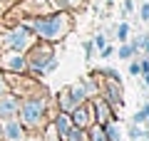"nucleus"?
I'll use <instances>...</instances> for the list:
<instances>
[{"label": "nucleus", "mask_w": 149, "mask_h": 141, "mask_svg": "<svg viewBox=\"0 0 149 141\" xmlns=\"http://www.w3.org/2000/svg\"><path fill=\"white\" fill-rule=\"evenodd\" d=\"M25 27H32L37 37L42 40H62L65 35L72 27V20H70L67 12H57L52 17H37V20H27Z\"/></svg>", "instance_id": "obj_1"}, {"label": "nucleus", "mask_w": 149, "mask_h": 141, "mask_svg": "<svg viewBox=\"0 0 149 141\" xmlns=\"http://www.w3.org/2000/svg\"><path fill=\"white\" fill-rule=\"evenodd\" d=\"M45 109H47V104H45V97L40 94V97H32V99L22 102L20 104V121L25 129H40V126L45 124Z\"/></svg>", "instance_id": "obj_2"}, {"label": "nucleus", "mask_w": 149, "mask_h": 141, "mask_svg": "<svg viewBox=\"0 0 149 141\" xmlns=\"http://www.w3.org/2000/svg\"><path fill=\"white\" fill-rule=\"evenodd\" d=\"M32 42H35L32 32H27V27L20 25V27H15V30L5 32L3 40H0V45L5 47V50H13V52H22L25 47H32Z\"/></svg>", "instance_id": "obj_3"}, {"label": "nucleus", "mask_w": 149, "mask_h": 141, "mask_svg": "<svg viewBox=\"0 0 149 141\" xmlns=\"http://www.w3.org/2000/svg\"><path fill=\"white\" fill-rule=\"evenodd\" d=\"M50 59H55L52 47H50L47 42H40V45L32 42V50H30V55L25 57V62H27V69H32V72H42V69L47 67Z\"/></svg>", "instance_id": "obj_4"}, {"label": "nucleus", "mask_w": 149, "mask_h": 141, "mask_svg": "<svg viewBox=\"0 0 149 141\" xmlns=\"http://www.w3.org/2000/svg\"><path fill=\"white\" fill-rule=\"evenodd\" d=\"M70 119H72L74 126H80V129H87V126L92 124V104H87L85 102H80V104L74 106L72 111H70Z\"/></svg>", "instance_id": "obj_5"}, {"label": "nucleus", "mask_w": 149, "mask_h": 141, "mask_svg": "<svg viewBox=\"0 0 149 141\" xmlns=\"http://www.w3.org/2000/svg\"><path fill=\"white\" fill-rule=\"evenodd\" d=\"M17 109H20V102H17L15 94H8V92L0 94V121L17 116Z\"/></svg>", "instance_id": "obj_6"}, {"label": "nucleus", "mask_w": 149, "mask_h": 141, "mask_svg": "<svg viewBox=\"0 0 149 141\" xmlns=\"http://www.w3.org/2000/svg\"><path fill=\"white\" fill-rule=\"evenodd\" d=\"M0 67H5L8 72H25V69H27L25 55L13 52V50H10V55H3V57H0Z\"/></svg>", "instance_id": "obj_7"}, {"label": "nucleus", "mask_w": 149, "mask_h": 141, "mask_svg": "<svg viewBox=\"0 0 149 141\" xmlns=\"http://www.w3.org/2000/svg\"><path fill=\"white\" fill-rule=\"evenodd\" d=\"M3 136L5 141H22L25 139V126H22L20 119H5V126H3Z\"/></svg>", "instance_id": "obj_8"}, {"label": "nucleus", "mask_w": 149, "mask_h": 141, "mask_svg": "<svg viewBox=\"0 0 149 141\" xmlns=\"http://www.w3.org/2000/svg\"><path fill=\"white\" fill-rule=\"evenodd\" d=\"M55 129H57V134H60V139H67V134H70V129H72V119H70V114L67 111H60V116L55 119Z\"/></svg>", "instance_id": "obj_9"}, {"label": "nucleus", "mask_w": 149, "mask_h": 141, "mask_svg": "<svg viewBox=\"0 0 149 141\" xmlns=\"http://www.w3.org/2000/svg\"><path fill=\"white\" fill-rule=\"evenodd\" d=\"M74 106H77V104H74L72 94H70V87H65L62 92H60V111H67V114H70Z\"/></svg>", "instance_id": "obj_10"}, {"label": "nucleus", "mask_w": 149, "mask_h": 141, "mask_svg": "<svg viewBox=\"0 0 149 141\" xmlns=\"http://www.w3.org/2000/svg\"><path fill=\"white\" fill-rule=\"evenodd\" d=\"M65 141H90V136L85 134V129H80V126L72 124V129H70V134H67Z\"/></svg>", "instance_id": "obj_11"}, {"label": "nucleus", "mask_w": 149, "mask_h": 141, "mask_svg": "<svg viewBox=\"0 0 149 141\" xmlns=\"http://www.w3.org/2000/svg\"><path fill=\"white\" fill-rule=\"evenodd\" d=\"M104 134H107V139H109V141H122V129H119L114 121L104 126Z\"/></svg>", "instance_id": "obj_12"}, {"label": "nucleus", "mask_w": 149, "mask_h": 141, "mask_svg": "<svg viewBox=\"0 0 149 141\" xmlns=\"http://www.w3.org/2000/svg\"><path fill=\"white\" fill-rule=\"evenodd\" d=\"M90 141H109V139H107V134H104V126H102V124L92 126V134H90Z\"/></svg>", "instance_id": "obj_13"}, {"label": "nucleus", "mask_w": 149, "mask_h": 141, "mask_svg": "<svg viewBox=\"0 0 149 141\" xmlns=\"http://www.w3.org/2000/svg\"><path fill=\"white\" fill-rule=\"evenodd\" d=\"M82 0H55V5L62 8V10H70V8H77Z\"/></svg>", "instance_id": "obj_14"}, {"label": "nucleus", "mask_w": 149, "mask_h": 141, "mask_svg": "<svg viewBox=\"0 0 149 141\" xmlns=\"http://www.w3.org/2000/svg\"><path fill=\"white\" fill-rule=\"evenodd\" d=\"M147 114H149V104H144L142 109H139L137 114H134V119H132V121H134V124H142V121L147 119Z\"/></svg>", "instance_id": "obj_15"}, {"label": "nucleus", "mask_w": 149, "mask_h": 141, "mask_svg": "<svg viewBox=\"0 0 149 141\" xmlns=\"http://www.w3.org/2000/svg\"><path fill=\"white\" fill-rule=\"evenodd\" d=\"M132 55H134V45H122L119 47V57L122 59H129Z\"/></svg>", "instance_id": "obj_16"}, {"label": "nucleus", "mask_w": 149, "mask_h": 141, "mask_svg": "<svg viewBox=\"0 0 149 141\" xmlns=\"http://www.w3.org/2000/svg\"><path fill=\"white\" fill-rule=\"evenodd\" d=\"M127 35H129V25L127 22H119L117 25V37L119 40H127Z\"/></svg>", "instance_id": "obj_17"}, {"label": "nucleus", "mask_w": 149, "mask_h": 141, "mask_svg": "<svg viewBox=\"0 0 149 141\" xmlns=\"http://www.w3.org/2000/svg\"><path fill=\"white\" fill-rule=\"evenodd\" d=\"M142 134H144V131H139L137 126H132V129H129V139H132V141H139V139H142Z\"/></svg>", "instance_id": "obj_18"}, {"label": "nucleus", "mask_w": 149, "mask_h": 141, "mask_svg": "<svg viewBox=\"0 0 149 141\" xmlns=\"http://www.w3.org/2000/svg\"><path fill=\"white\" fill-rule=\"evenodd\" d=\"M92 45H95L97 50H102V47L107 45V37H104V35H97V37H95V42H92Z\"/></svg>", "instance_id": "obj_19"}, {"label": "nucleus", "mask_w": 149, "mask_h": 141, "mask_svg": "<svg viewBox=\"0 0 149 141\" xmlns=\"http://www.w3.org/2000/svg\"><path fill=\"white\" fill-rule=\"evenodd\" d=\"M142 20L149 22V3H144V5H142Z\"/></svg>", "instance_id": "obj_20"}, {"label": "nucleus", "mask_w": 149, "mask_h": 141, "mask_svg": "<svg viewBox=\"0 0 149 141\" xmlns=\"http://www.w3.org/2000/svg\"><path fill=\"white\" fill-rule=\"evenodd\" d=\"M85 55H87V57L95 55V45H92V42H87V45H85Z\"/></svg>", "instance_id": "obj_21"}, {"label": "nucleus", "mask_w": 149, "mask_h": 141, "mask_svg": "<svg viewBox=\"0 0 149 141\" xmlns=\"http://www.w3.org/2000/svg\"><path fill=\"white\" fill-rule=\"evenodd\" d=\"M8 92V82H5V77L0 74V94H5Z\"/></svg>", "instance_id": "obj_22"}, {"label": "nucleus", "mask_w": 149, "mask_h": 141, "mask_svg": "<svg viewBox=\"0 0 149 141\" xmlns=\"http://www.w3.org/2000/svg\"><path fill=\"white\" fill-rule=\"evenodd\" d=\"M129 74H139V64H137V62L129 64Z\"/></svg>", "instance_id": "obj_23"}, {"label": "nucleus", "mask_w": 149, "mask_h": 141, "mask_svg": "<svg viewBox=\"0 0 149 141\" xmlns=\"http://www.w3.org/2000/svg\"><path fill=\"white\" fill-rule=\"evenodd\" d=\"M139 69H142V74H144V72H149V59H144V62L139 64Z\"/></svg>", "instance_id": "obj_24"}, {"label": "nucleus", "mask_w": 149, "mask_h": 141, "mask_svg": "<svg viewBox=\"0 0 149 141\" xmlns=\"http://www.w3.org/2000/svg\"><path fill=\"white\" fill-rule=\"evenodd\" d=\"M22 141H45V139H40V136H30V139H22Z\"/></svg>", "instance_id": "obj_25"}, {"label": "nucleus", "mask_w": 149, "mask_h": 141, "mask_svg": "<svg viewBox=\"0 0 149 141\" xmlns=\"http://www.w3.org/2000/svg\"><path fill=\"white\" fill-rule=\"evenodd\" d=\"M144 47H147V52H149V40H147V42H144Z\"/></svg>", "instance_id": "obj_26"}, {"label": "nucleus", "mask_w": 149, "mask_h": 141, "mask_svg": "<svg viewBox=\"0 0 149 141\" xmlns=\"http://www.w3.org/2000/svg\"><path fill=\"white\" fill-rule=\"evenodd\" d=\"M0 139H3V129H0Z\"/></svg>", "instance_id": "obj_27"}, {"label": "nucleus", "mask_w": 149, "mask_h": 141, "mask_svg": "<svg viewBox=\"0 0 149 141\" xmlns=\"http://www.w3.org/2000/svg\"><path fill=\"white\" fill-rule=\"evenodd\" d=\"M144 121H149V114H147V119H144Z\"/></svg>", "instance_id": "obj_28"}]
</instances>
